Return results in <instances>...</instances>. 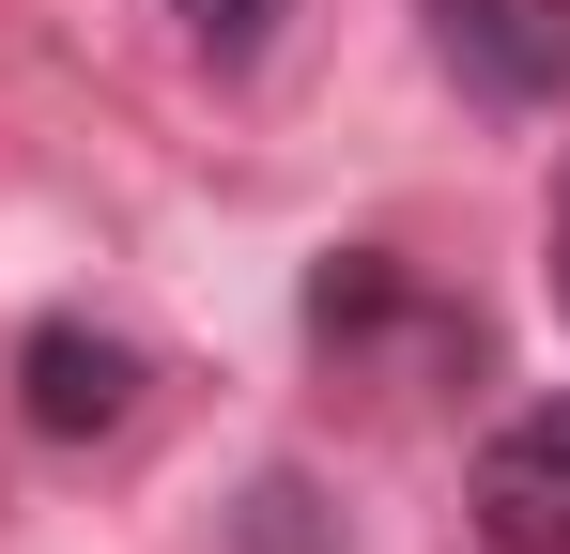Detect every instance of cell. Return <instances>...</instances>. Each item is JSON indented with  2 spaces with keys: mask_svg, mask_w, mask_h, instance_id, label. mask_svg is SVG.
Segmentation results:
<instances>
[{
  "mask_svg": "<svg viewBox=\"0 0 570 554\" xmlns=\"http://www.w3.org/2000/svg\"><path fill=\"white\" fill-rule=\"evenodd\" d=\"M124 400H139V355H124L108 324H31V339H16V416H31L47 447L124 432Z\"/></svg>",
  "mask_w": 570,
  "mask_h": 554,
  "instance_id": "cell-3",
  "label": "cell"
},
{
  "mask_svg": "<svg viewBox=\"0 0 570 554\" xmlns=\"http://www.w3.org/2000/svg\"><path fill=\"white\" fill-rule=\"evenodd\" d=\"M170 16H186V47H200V62H263L293 0H170Z\"/></svg>",
  "mask_w": 570,
  "mask_h": 554,
  "instance_id": "cell-5",
  "label": "cell"
},
{
  "mask_svg": "<svg viewBox=\"0 0 570 554\" xmlns=\"http://www.w3.org/2000/svg\"><path fill=\"white\" fill-rule=\"evenodd\" d=\"M432 47L478 108H556L570 92V0H432Z\"/></svg>",
  "mask_w": 570,
  "mask_h": 554,
  "instance_id": "cell-2",
  "label": "cell"
},
{
  "mask_svg": "<svg viewBox=\"0 0 570 554\" xmlns=\"http://www.w3.org/2000/svg\"><path fill=\"white\" fill-rule=\"evenodd\" d=\"M556 308H570V247H556Z\"/></svg>",
  "mask_w": 570,
  "mask_h": 554,
  "instance_id": "cell-6",
  "label": "cell"
},
{
  "mask_svg": "<svg viewBox=\"0 0 570 554\" xmlns=\"http://www.w3.org/2000/svg\"><path fill=\"white\" fill-rule=\"evenodd\" d=\"M463 524H478V554H570V385L524 400V416L478 447Z\"/></svg>",
  "mask_w": 570,
  "mask_h": 554,
  "instance_id": "cell-1",
  "label": "cell"
},
{
  "mask_svg": "<svg viewBox=\"0 0 570 554\" xmlns=\"http://www.w3.org/2000/svg\"><path fill=\"white\" fill-rule=\"evenodd\" d=\"M385 324H401V263L385 247H340L308 277V339H385Z\"/></svg>",
  "mask_w": 570,
  "mask_h": 554,
  "instance_id": "cell-4",
  "label": "cell"
}]
</instances>
